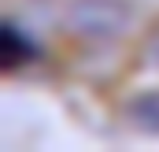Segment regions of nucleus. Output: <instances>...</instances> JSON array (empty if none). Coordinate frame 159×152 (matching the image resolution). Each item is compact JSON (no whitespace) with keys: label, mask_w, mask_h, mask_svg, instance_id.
Wrapping results in <instances>:
<instances>
[{"label":"nucleus","mask_w":159,"mask_h":152,"mask_svg":"<svg viewBox=\"0 0 159 152\" xmlns=\"http://www.w3.org/2000/svg\"><path fill=\"white\" fill-rule=\"evenodd\" d=\"M129 22L133 11L122 0H74L67 7V26L81 37H122Z\"/></svg>","instance_id":"1"},{"label":"nucleus","mask_w":159,"mask_h":152,"mask_svg":"<svg viewBox=\"0 0 159 152\" xmlns=\"http://www.w3.org/2000/svg\"><path fill=\"white\" fill-rule=\"evenodd\" d=\"M129 122L137 126V130H144V134H159V89H144V93H137L133 100H129Z\"/></svg>","instance_id":"2"},{"label":"nucleus","mask_w":159,"mask_h":152,"mask_svg":"<svg viewBox=\"0 0 159 152\" xmlns=\"http://www.w3.org/2000/svg\"><path fill=\"white\" fill-rule=\"evenodd\" d=\"M152 59H156V63H159V37L152 41Z\"/></svg>","instance_id":"3"}]
</instances>
